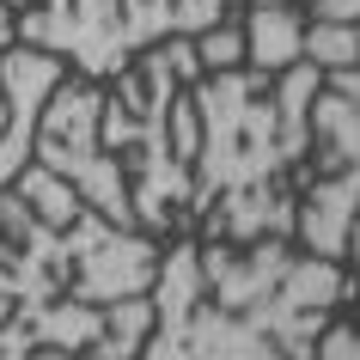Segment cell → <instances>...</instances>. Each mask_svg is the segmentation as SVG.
<instances>
[{"label":"cell","mask_w":360,"mask_h":360,"mask_svg":"<svg viewBox=\"0 0 360 360\" xmlns=\"http://www.w3.org/2000/svg\"><path fill=\"white\" fill-rule=\"evenodd\" d=\"M348 293L330 257L250 245L245 257L177 245L153 275V342L141 360H311L323 305Z\"/></svg>","instance_id":"1"},{"label":"cell","mask_w":360,"mask_h":360,"mask_svg":"<svg viewBox=\"0 0 360 360\" xmlns=\"http://www.w3.org/2000/svg\"><path fill=\"white\" fill-rule=\"evenodd\" d=\"M323 86V68L305 61V68H287L281 86L250 74H220L195 86V122H202V141H195L190 165V208L195 214H220L226 238L250 245L257 232H287L293 226V202L287 195H269L275 171H287L311 141V98Z\"/></svg>","instance_id":"2"},{"label":"cell","mask_w":360,"mask_h":360,"mask_svg":"<svg viewBox=\"0 0 360 360\" xmlns=\"http://www.w3.org/2000/svg\"><path fill=\"white\" fill-rule=\"evenodd\" d=\"M190 74H202L195 61V37H159V49H147V68L141 74H116V92L104 98L98 110V141H110L129 165L134 190V220L147 226H171V214L190 208V165H195V141H202V122H195V104L177 98V86Z\"/></svg>","instance_id":"3"},{"label":"cell","mask_w":360,"mask_h":360,"mask_svg":"<svg viewBox=\"0 0 360 360\" xmlns=\"http://www.w3.org/2000/svg\"><path fill=\"white\" fill-rule=\"evenodd\" d=\"M19 37L68 56L86 79H116L134 49L177 37V0H49L43 13L19 19Z\"/></svg>","instance_id":"4"},{"label":"cell","mask_w":360,"mask_h":360,"mask_svg":"<svg viewBox=\"0 0 360 360\" xmlns=\"http://www.w3.org/2000/svg\"><path fill=\"white\" fill-rule=\"evenodd\" d=\"M98 110H104V86H98V79L56 86L49 104H43V116H37L31 153H37L43 171H56L61 184H74V195L92 214H104L110 226H134L122 159H110V153L98 147Z\"/></svg>","instance_id":"5"},{"label":"cell","mask_w":360,"mask_h":360,"mask_svg":"<svg viewBox=\"0 0 360 360\" xmlns=\"http://www.w3.org/2000/svg\"><path fill=\"white\" fill-rule=\"evenodd\" d=\"M68 238V300L110 305L129 293H153V245L134 238L129 226H110L104 214H79L74 226H61Z\"/></svg>","instance_id":"6"},{"label":"cell","mask_w":360,"mask_h":360,"mask_svg":"<svg viewBox=\"0 0 360 360\" xmlns=\"http://www.w3.org/2000/svg\"><path fill=\"white\" fill-rule=\"evenodd\" d=\"M56 86H61V56H49V49L25 43L0 61V92H6V116H13V129H0V190L31 165V134H37V116Z\"/></svg>","instance_id":"7"},{"label":"cell","mask_w":360,"mask_h":360,"mask_svg":"<svg viewBox=\"0 0 360 360\" xmlns=\"http://www.w3.org/2000/svg\"><path fill=\"white\" fill-rule=\"evenodd\" d=\"M300 37H305V25H300V13H287V0L281 6H250L245 49L257 61V74H275L287 61H300Z\"/></svg>","instance_id":"8"},{"label":"cell","mask_w":360,"mask_h":360,"mask_svg":"<svg viewBox=\"0 0 360 360\" xmlns=\"http://www.w3.org/2000/svg\"><path fill=\"white\" fill-rule=\"evenodd\" d=\"M311 129L323 134L330 165H348V177H354V190H360V104H348V98L318 86V98H311Z\"/></svg>","instance_id":"9"},{"label":"cell","mask_w":360,"mask_h":360,"mask_svg":"<svg viewBox=\"0 0 360 360\" xmlns=\"http://www.w3.org/2000/svg\"><path fill=\"white\" fill-rule=\"evenodd\" d=\"M153 330V293H129V300L104 305V330L92 342V360H134Z\"/></svg>","instance_id":"10"},{"label":"cell","mask_w":360,"mask_h":360,"mask_svg":"<svg viewBox=\"0 0 360 360\" xmlns=\"http://www.w3.org/2000/svg\"><path fill=\"white\" fill-rule=\"evenodd\" d=\"M19 195H25V208L37 214L43 226H74L79 214H86V202L74 195V184H61L56 171H19Z\"/></svg>","instance_id":"11"},{"label":"cell","mask_w":360,"mask_h":360,"mask_svg":"<svg viewBox=\"0 0 360 360\" xmlns=\"http://www.w3.org/2000/svg\"><path fill=\"white\" fill-rule=\"evenodd\" d=\"M300 56H311L323 74H330V68H354L360 61V31L354 25H336V19H318L300 37Z\"/></svg>","instance_id":"12"},{"label":"cell","mask_w":360,"mask_h":360,"mask_svg":"<svg viewBox=\"0 0 360 360\" xmlns=\"http://www.w3.org/2000/svg\"><path fill=\"white\" fill-rule=\"evenodd\" d=\"M245 56V25H208V31H202V37H195V61H202V68H220V74H226L232 61Z\"/></svg>","instance_id":"13"},{"label":"cell","mask_w":360,"mask_h":360,"mask_svg":"<svg viewBox=\"0 0 360 360\" xmlns=\"http://www.w3.org/2000/svg\"><path fill=\"white\" fill-rule=\"evenodd\" d=\"M318 360H360V336L354 330H330L318 342Z\"/></svg>","instance_id":"14"},{"label":"cell","mask_w":360,"mask_h":360,"mask_svg":"<svg viewBox=\"0 0 360 360\" xmlns=\"http://www.w3.org/2000/svg\"><path fill=\"white\" fill-rule=\"evenodd\" d=\"M323 92H336V98H348V104H360V61H354V68H330V74H323Z\"/></svg>","instance_id":"15"},{"label":"cell","mask_w":360,"mask_h":360,"mask_svg":"<svg viewBox=\"0 0 360 360\" xmlns=\"http://www.w3.org/2000/svg\"><path fill=\"white\" fill-rule=\"evenodd\" d=\"M311 19H336V25H360V0H311Z\"/></svg>","instance_id":"16"},{"label":"cell","mask_w":360,"mask_h":360,"mask_svg":"<svg viewBox=\"0 0 360 360\" xmlns=\"http://www.w3.org/2000/svg\"><path fill=\"white\" fill-rule=\"evenodd\" d=\"M354 31H360V25H354Z\"/></svg>","instance_id":"17"}]
</instances>
